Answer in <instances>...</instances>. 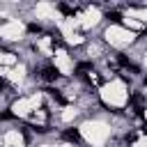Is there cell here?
Here are the masks:
<instances>
[{"mask_svg":"<svg viewBox=\"0 0 147 147\" xmlns=\"http://www.w3.org/2000/svg\"><path fill=\"white\" fill-rule=\"evenodd\" d=\"M133 92H136L133 83L124 76H117L99 87V101L108 113H126V108L131 106Z\"/></svg>","mask_w":147,"mask_h":147,"instance_id":"cell-1","label":"cell"},{"mask_svg":"<svg viewBox=\"0 0 147 147\" xmlns=\"http://www.w3.org/2000/svg\"><path fill=\"white\" fill-rule=\"evenodd\" d=\"M0 39L2 46H21L28 41V23L23 18H5L0 21Z\"/></svg>","mask_w":147,"mask_h":147,"instance_id":"cell-2","label":"cell"}]
</instances>
